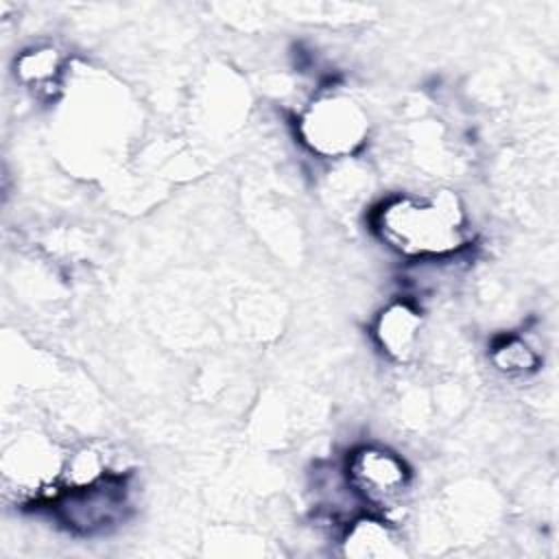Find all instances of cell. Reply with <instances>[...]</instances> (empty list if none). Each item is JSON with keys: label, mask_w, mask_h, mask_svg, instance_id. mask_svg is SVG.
I'll list each match as a JSON object with an SVG mask.
<instances>
[{"label": "cell", "mask_w": 559, "mask_h": 559, "mask_svg": "<svg viewBox=\"0 0 559 559\" xmlns=\"http://www.w3.org/2000/svg\"><path fill=\"white\" fill-rule=\"evenodd\" d=\"M491 362L507 376H526L537 369L539 356L520 336H504L493 345Z\"/></svg>", "instance_id": "9c48e42d"}, {"label": "cell", "mask_w": 559, "mask_h": 559, "mask_svg": "<svg viewBox=\"0 0 559 559\" xmlns=\"http://www.w3.org/2000/svg\"><path fill=\"white\" fill-rule=\"evenodd\" d=\"M395 531L380 518H362L349 524L345 535V552L352 557H391L400 555Z\"/></svg>", "instance_id": "52a82bcc"}, {"label": "cell", "mask_w": 559, "mask_h": 559, "mask_svg": "<svg viewBox=\"0 0 559 559\" xmlns=\"http://www.w3.org/2000/svg\"><path fill=\"white\" fill-rule=\"evenodd\" d=\"M419 330V312L406 301H395L380 312L373 328V336L386 356H391L397 362H404L415 354Z\"/></svg>", "instance_id": "8992f818"}, {"label": "cell", "mask_w": 559, "mask_h": 559, "mask_svg": "<svg viewBox=\"0 0 559 559\" xmlns=\"http://www.w3.org/2000/svg\"><path fill=\"white\" fill-rule=\"evenodd\" d=\"M347 487L378 513H393L404 504L411 487L406 463L380 445H360L352 450L345 463Z\"/></svg>", "instance_id": "3957f363"}, {"label": "cell", "mask_w": 559, "mask_h": 559, "mask_svg": "<svg viewBox=\"0 0 559 559\" xmlns=\"http://www.w3.org/2000/svg\"><path fill=\"white\" fill-rule=\"evenodd\" d=\"M55 511L61 524L81 535L103 533L124 520L129 500L120 476L107 474L90 485L66 487L55 498Z\"/></svg>", "instance_id": "277c9868"}, {"label": "cell", "mask_w": 559, "mask_h": 559, "mask_svg": "<svg viewBox=\"0 0 559 559\" xmlns=\"http://www.w3.org/2000/svg\"><path fill=\"white\" fill-rule=\"evenodd\" d=\"M66 461L55 463L52 445L39 437L17 439L4 452V485L22 498H46L55 474H63Z\"/></svg>", "instance_id": "5b68a950"}, {"label": "cell", "mask_w": 559, "mask_h": 559, "mask_svg": "<svg viewBox=\"0 0 559 559\" xmlns=\"http://www.w3.org/2000/svg\"><path fill=\"white\" fill-rule=\"evenodd\" d=\"M63 59L59 55V50L50 48V46H39L33 50H26L17 57L15 61V72L20 76V81H24L31 87H46V85H55L59 74L63 72Z\"/></svg>", "instance_id": "ba28073f"}, {"label": "cell", "mask_w": 559, "mask_h": 559, "mask_svg": "<svg viewBox=\"0 0 559 559\" xmlns=\"http://www.w3.org/2000/svg\"><path fill=\"white\" fill-rule=\"evenodd\" d=\"M373 229L406 258H445L467 242L465 212L452 192L393 197L376 210Z\"/></svg>", "instance_id": "6da1fadb"}, {"label": "cell", "mask_w": 559, "mask_h": 559, "mask_svg": "<svg viewBox=\"0 0 559 559\" xmlns=\"http://www.w3.org/2000/svg\"><path fill=\"white\" fill-rule=\"evenodd\" d=\"M362 107L345 94L319 96L299 118L301 142L321 157H347L367 140Z\"/></svg>", "instance_id": "7a4b0ae2"}]
</instances>
